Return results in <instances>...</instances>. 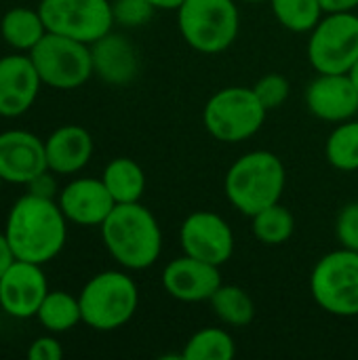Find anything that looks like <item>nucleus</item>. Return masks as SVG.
<instances>
[{"label":"nucleus","mask_w":358,"mask_h":360,"mask_svg":"<svg viewBox=\"0 0 358 360\" xmlns=\"http://www.w3.org/2000/svg\"><path fill=\"white\" fill-rule=\"evenodd\" d=\"M4 236L15 259L44 266L63 251L68 219L55 198L25 192L6 215Z\"/></svg>","instance_id":"nucleus-1"},{"label":"nucleus","mask_w":358,"mask_h":360,"mask_svg":"<svg viewBox=\"0 0 358 360\" xmlns=\"http://www.w3.org/2000/svg\"><path fill=\"white\" fill-rule=\"evenodd\" d=\"M99 228L108 253L124 270H146L160 257L158 219L141 202L116 205Z\"/></svg>","instance_id":"nucleus-2"},{"label":"nucleus","mask_w":358,"mask_h":360,"mask_svg":"<svg viewBox=\"0 0 358 360\" xmlns=\"http://www.w3.org/2000/svg\"><path fill=\"white\" fill-rule=\"evenodd\" d=\"M287 175L281 158L268 150L243 154L226 173L224 190L234 209L253 217L262 209L281 202Z\"/></svg>","instance_id":"nucleus-3"},{"label":"nucleus","mask_w":358,"mask_h":360,"mask_svg":"<svg viewBox=\"0 0 358 360\" xmlns=\"http://www.w3.org/2000/svg\"><path fill=\"white\" fill-rule=\"evenodd\" d=\"M82 323L95 331H116L124 327L137 312L139 289L137 283L120 272L106 270L87 281L78 293Z\"/></svg>","instance_id":"nucleus-4"},{"label":"nucleus","mask_w":358,"mask_h":360,"mask_svg":"<svg viewBox=\"0 0 358 360\" xmlns=\"http://www.w3.org/2000/svg\"><path fill=\"white\" fill-rule=\"evenodd\" d=\"M177 25L194 51L217 55L234 44L241 15L234 0H184L177 8Z\"/></svg>","instance_id":"nucleus-5"},{"label":"nucleus","mask_w":358,"mask_h":360,"mask_svg":"<svg viewBox=\"0 0 358 360\" xmlns=\"http://www.w3.org/2000/svg\"><path fill=\"white\" fill-rule=\"evenodd\" d=\"M268 110L257 99L255 91L249 86H226L211 95L205 105L203 120L211 137L224 143H238L253 137Z\"/></svg>","instance_id":"nucleus-6"},{"label":"nucleus","mask_w":358,"mask_h":360,"mask_svg":"<svg viewBox=\"0 0 358 360\" xmlns=\"http://www.w3.org/2000/svg\"><path fill=\"white\" fill-rule=\"evenodd\" d=\"M42 84L59 91L82 86L93 76L91 44L46 32L27 53Z\"/></svg>","instance_id":"nucleus-7"},{"label":"nucleus","mask_w":358,"mask_h":360,"mask_svg":"<svg viewBox=\"0 0 358 360\" xmlns=\"http://www.w3.org/2000/svg\"><path fill=\"white\" fill-rule=\"evenodd\" d=\"M310 293L333 316H358V251L342 247L323 255L310 274Z\"/></svg>","instance_id":"nucleus-8"},{"label":"nucleus","mask_w":358,"mask_h":360,"mask_svg":"<svg viewBox=\"0 0 358 360\" xmlns=\"http://www.w3.org/2000/svg\"><path fill=\"white\" fill-rule=\"evenodd\" d=\"M308 59L319 74H348L358 59V15L325 13L308 40Z\"/></svg>","instance_id":"nucleus-9"},{"label":"nucleus","mask_w":358,"mask_h":360,"mask_svg":"<svg viewBox=\"0 0 358 360\" xmlns=\"http://www.w3.org/2000/svg\"><path fill=\"white\" fill-rule=\"evenodd\" d=\"M38 13L46 32L93 44L112 32L114 15L110 0H40Z\"/></svg>","instance_id":"nucleus-10"},{"label":"nucleus","mask_w":358,"mask_h":360,"mask_svg":"<svg viewBox=\"0 0 358 360\" xmlns=\"http://www.w3.org/2000/svg\"><path fill=\"white\" fill-rule=\"evenodd\" d=\"M179 245L190 257L224 266L234 253V232L222 215L213 211H194L179 228Z\"/></svg>","instance_id":"nucleus-11"},{"label":"nucleus","mask_w":358,"mask_h":360,"mask_svg":"<svg viewBox=\"0 0 358 360\" xmlns=\"http://www.w3.org/2000/svg\"><path fill=\"white\" fill-rule=\"evenodd\" d=\"M49 293L40 264L15 259L0 276V310L11 319H34Z\"/></svg>","instance_id":"nucleus-12"},{"label":"nucleus","mask_w":358,"mask_h":360,"mask_svg":"<svg viewBox=\"0 0 358 360\" xmlns=\"http://www.w3.org/2000/svg\"><path fill=\"white\" fill-rule=\"evenodd\" d=\"M49 171L44 141L23 129L0 133V179L13 186H27L36 175Z\"/></svg>","instance_id":"nucleus-13"},{"label":"nucleus","mask_w":358,"mask_h":360,"mask_svg":"<svg viewBox=\"0 0 358 360\" xmlns=\"http://www.w3.org/2000/svg\"><path fill=\"white\" fill-rule=\"evenodd\" d=\"M222 285L224 283H222L219 266L207 264L186 253L169 262L162 270V287L177 302H186V304L209 302Z\"/></svg>","instance_id":"nucleus-14"},{"label":"nucleus","mask_w":358,"mask_h":360,"mask_svg":"<svg viewBox=\"0 0 358 360\" xmlns=\"http://www.w3.org/2000/svg\"><path fill=\"white\" fill-rule=\"evenodd\" d=\"M42 80L27 53L0 57V116L19 118L36 101Z\"/></svg>","instance_id":"nucleus-15"},{"label":"nucleus","mask_w":358,"mask_h":360,"mask_svg":"<svg viewBox=\"0 0 358 360\" xmlns=\"http://www.w3.org/2000/svg\"><path fill=\"white\" fill-rule=\"evenodd\" d=\"M308 110L327 122L358 118V89L348 74H319L306 89Z\"/></svg>","instance_id":"nucleus-16"},{"label":"nucleus","mask_w":358,"mask_h":360,"mask_svg":"<svg viewBox=\"0 0 358 360\" xmlns=\"http://www.w3.org/2000/svg\"><path fill=\"white\" fill-rule=\"evenodd\" d=\"M57 205L70 224L84 228L101 226L116 207L106 184L95 177H78L65 184L57 194Z\"/></svg>","instance_id":"nucleus-17"},{"label":"nucleus","mask_w":358,"mask_h":360,"mask_svg":"<svg viewBox=\"0 0 358 360\" xmlns=\"http://www.w3.org/2000/svg\"><path fill=\"white\" fill-rule=\"evenodd\" d=\"M93 74L108 84H129L139 72V57L131 40L122 34L108 32L91 44Z\"/></svg>","instance_id":"nucleus-18"},{"label":"nucleus","mask_w":358,"mask_h":360,"mask_svg":"<svg viewBox=\"0 0 358 360\" xmlns=\"http://www.w3.org/2000/svg\"><path fill=\"white\" fill-rule=\"evenodd\" d=\"M46 165L55 175H74L82 171L93 156V137L84 127L63 124L44 139Z\"/></svg>","instance_id":"nucleus-19"},{"label":"nucleus","mask_w":358,"mask_h":360,"mask_svg":"<svg viewBox=\"0 0 358 360\" xmlns=\"http://www.w3.org/2000/svg\"><path fill=\"white\" fill-rule=\"evenodd\" d=\"M46 34V25L38 8L15 6L8 8L0 19L2 40L17 53H30Z\"/></svg>","instance_id":"nucleus-20"},{"label":"nucleus","mask_w":358,"mask_h":360,"mask_svg":"<svg viewBox=\"0 0 358 360\" xmlns=\"http://www.w3.org/2000/svg\"><path fill=\"white\" fill-rule=\"evenodd\" d=\"M101 181L110 190L116 205L139 202L146 192V175L143 169L127 156L112 158L101 175Z\"/></svg>","instance_id":"nucleus-21"},{"label":"nucleus","mask_w":358,"mask_h":360,"mask_svg":"<svg viewBox=\"0 0 358 360\" xmlns=\"http://www.w3.org/2000/svg\"><path fill=\"white\" fill-rule=\"evenodd\" d=\"M36 319L49 333L59 335L72 331L78 323H82L80 302L68 291H49L38 308Z\"/></svg>","instance_id":"nucleus-22"},{"label":"nucleus","mask_w":358,"mask_h":360,"mask_svg":"<svg viewBox=\"0 0 358 360\" xmlns=\"http://www.w3.org/2000/svg\"><path fill=\"white\" fill-rule=\"evenodd\" d=\"M213 314L230 327H247L255 319L251 295L236 285H222L209 300Z\"/></svg>","instance_id":"nucleus-23"},{"label":"nucleus","mask_w":358,"mask_h":360,"mask_svg":"<svg viewBox=\"0 0 358 360\" xmlns=\"http://www.w3.org/2000/svg\"><path fill=\"white\" fill-rule=\"evenodd\" d=\"M236 354V344L226 329L207 327L196 331L184 346L181 360H232Z\"/></svg>","instance_id":"nucleus-24"},{"label":"nucleus","mask_w":358,"mask_h":360,"mask_svg":"<svg viewBox=\"0 0 358 360\" xmlns=\"http://www.w3.org/2000/svg\"><path fill=\"white\" fill-rule=\"evenodd\" d=\"M251 221H253L251 230H253L255 238L268 247H276V245L287 243L295 230L293 213L287 207H283L281 202L262 209L260 213H255L251 217Z\"/></svg>","instance_id":"nucleus-25"},{"label":"nucleus","mask_w":358,"mask_h":360,"mask_svg":"<svg viewBox=\"0 0 358 360\" xmlns=\"http://www.w3.org/2000/svg\"><path fill=\"white\" fill-rule=\"evenodd\" d=\"M327 160L338 171H358V118L340 122L325 146Z\"/></svg>","instance_id":"nucleus-26"},{"label":"nucleus","mask_w":358,"mask_h":360,"mask_svg":"<svg viewBox=\"0 0 358 360\" xmlns=\"http://www.w3.org/2000/svg\"><path fill=\"white\" fill-rule=\"evenodd\" d=\"M270 4L279 23L295 34L312 32L325 15L321 0H270Z\"/></svg>","instance_id":"nucleus-27"},{"label":"nucleus","mask_w":358,"mask_h":360,"mask_svg":"<svg viewBox=\"0 0 358 360\" xmlns=\"http://www.w3.org/2000/svg\"><path fill=\"white\" fill-rule=\"evenodd\" d=\"M257 99L262 101V105L270 112V110H279L287 99H289V93H291V84L289 80L283 76V74H266L262 76L255 86H253Z\"/></svg>","instance_id":"nucleus-28"},{"label":"nucleus","mask_w":358,"mask_h":360,"mask_svg":"<svg viewBox=\"0 0 358 360\" xmlns=\"http://www.w3.org/2000/svg\"><path fill=\"white\" fill-rule=\"evenodd\" d=\"M154 11L156 8L148 0H114L112 2L114 23H118L122 27H141V25H146L152 19Z\"/></svg>","instance_id":"nucleus-29"},{"label":"nucleus","mask_w":358,"mask_h":360,"mask_svg":"<svg viewBox=\"0 0 358 360\" xmlns=\"http://www.w3.org/2000/svg\"><path fill=\"white\" fill-rule=\"evenodd\" d=\"M335 234L344 249L358 251V202L346 205L335 221Z\"/></svg>","instance_id":"nucleus-30"},{"label":"nucleus","mask_w":358,"mask_h":360,"mask_svg":"<svg viewBox=\"0 0 358 360\" xmlns=\"http://www.w3.org/2000/svg\"><path fill=\"white\" fill-rule=\"evenodd\" d=\"M27 356L32 360H59L63 356V348H61L59 340L55 338V333L40 335L30 344Z\"/></svg>","instance_id":"nucleus-31"},{"label":"nucleus","mask_w":358,"mask_h":360,"mask_svg":"<svg viewBox=\"0 0 358 360\" xmlns=\"http://www.w3.org/2000/svg\"><path fill=\"white\" fill-rule=\"evenodd\" d=\"M27 192L34 196H42V198H55L59 192H57V181L53 177V171H44V173L36 175L27 184Z\"/></svg>","instance_id":"nucleus-32"},{"label":"nucleus","mask_w":358,"mask_h":360,"mask_svg":"<svg viewBox=\"0 0 358 360\" xmlns=\"http://www.w3.org/2000/svg\"><path fill=\"white\" fill-rule=\"evenodd\" d=\"M325 13H350L358 6V0H321Z\"/></svg>","instance_id":"nucleus-33"},{"label":"nucleus","mask_w":358,"mask_h":360,"mask_svg":"<svg viewBox=\"0 0 358 360\" xmlns=\"http://www.w3.org/2000/svg\"><path fill=\"white\" fill-rule=\"evenodd\" d=\"M15 262V255L8 247V240L4 236V232H0V276L6 272V268Z\"/></svg>","instance_id":"nucleus-34"},{"label":"nucleus","mask_w":358,"mask_h":360,"mask_svg":"<svg viewBox=\"0 0 358 360\" xmlns=\"http://www.w3.org/2000/svg\"><path fill=\"white\" fill-rule=\"evenodd\" d=\"M156 11H177L184 0H148Z\"/></svg>","instance_id":"nucleus-35"},{"label":"nucleus","mask_w":358,"mask_h":360,"mask_svg":"<svg viewBox=\"0 0 358 360\" xmlns=\"http://www.w3.org/2000/svg\"><path fill=\"white\" fill-rule=\"evenodd\" d=\"M348 76L352 78V82L357 84V89H358V59L354 61V65L350 68V72H348Z\"/></svg>","instance_id":"nucleus-36"},{"label":"nucleus","mask_w":358,"mask_h":360,"mask_svg":"<svg viewBox=\"0 0 358 360\" xmlns=\"http://www.w3.org/2000/svg\"><path fill=\"white\" fill-rule=\"evenodd\" d=\"M243 2H266V0H243Z\"/></svg>","instance_id":"nucleus-37"},{"label":"nucleus","mask_w":358,"mask_h":360,"mask_svg":"<svg viewBox=\"0 0 358 360\" xmlns=\"http://www.w3.org/2000/svg\"><path fill=\"white\" fill-rule=\"evenodd\" d=\"M2 184H4V181H2V179H0V192H2Z\"/></svg>","instance_id":"nucleus-38"}]
</instances>
